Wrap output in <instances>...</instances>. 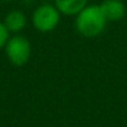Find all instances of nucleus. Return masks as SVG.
<instances>
[{"instance_id": "nucleus-1", "label": "nucleus", "mask_w": 127, "mask_h": 127, "mask_svg": "<svg viewBox=\"0 0 127 127\" xmlns=\"http://www.w3.org/2000/svg\"><path fill=\"white\" fill-rule=\"evenodd\" d=\"M106 25V19L97 5H90L84 8L76 19V29L84 36H96L102 32Z\"/></svg>"}, {"instance_id": "nucleus-7", "label": "nucleus", "mask_w": 127, "mask_h": 127, "mask_svg": "<svg viewBox=\"0 0 127 127\" xmlns=\"http://www.w3.org/2000/svg\"><path fill=\"white\" fill-rule=\"evenodd\" d=\"M8 40H9V31L3 23H0V47L6 45Z\"/></svg>"}, {"instance_id": "nucleus-4", "label": "nucleus", "mask_w": 127, "mask_h": 127, "mask_svg": "<svg viewBox=\"0 0 127 127\" xmlns=\"http://www.w3.org/2000/svg\"><path fill=\"white\" fill-rule=\"evenodd\" d=\"M100 9L106 21H117L122 19L126 13L125 4L121 0H105L100 5Z\"/></svg>"}, {"instance_id": "nucleus-2", "label": "nucleus", "mask_w": 127, "mask_h": 127, "mask_svg": "<svg viewBox=\"0 0 127 127\" xmlns=\"http://www.w3.org/2000/svg\"><path fill=\"white\" fill-rule=\"evenodd\" d=\"M6 55L11 64L16 66H21L29 61L31 46L26 37L24 36H14L8 40L6 45Z\"/></svg>"}, {"instance_id": "nucleus-5", "label": "nucleus", "mask_w": 127, "mask_h": 127, "mask_svg": "<svg viewBox=\"0 0 127 127\" xmlns=\"http://www.w3.org/2000/svg\"><path fill=\"white\" fill-rule=\"evenodd\" d=\"M56 8L65 15H76L86 8L87 0H55Z\"/></svg>"}, {"instance_id": "nucleus-3", "label": "nucleus", "mask_w": 127, "mask_h": 127, "mask_svg": "<svg viewBox=\"0 0 127 127\" xmlns=\"http://www.w3.org/2000/svg\"><path fill=\"white\" fill-rule=\"evenodd\" d=\"M59 20H60V11L57 10V8L52 5H41L35 10L32 15L34 26L41 32H47L54 30L59 24Z\"/></svg>"}, {"instance_id": "nucleus-6", "label": "nucleus", "mask_w": 127, "mask_h": 127, "mask_svg": "<svg viewBox=\"0 0 127 127\" xmlns=\"http://www.w3.org/2000/svg\"><path fill=\"white\" fill-rule=\"evenodd\" d=\"M4 25L8 29V31L19 32V31H21L25 28V25H26V18H25V15L21 11L14 10V11H11V13H9L6 15L5 21H4Z\"/></svg>"}]
</instances>
